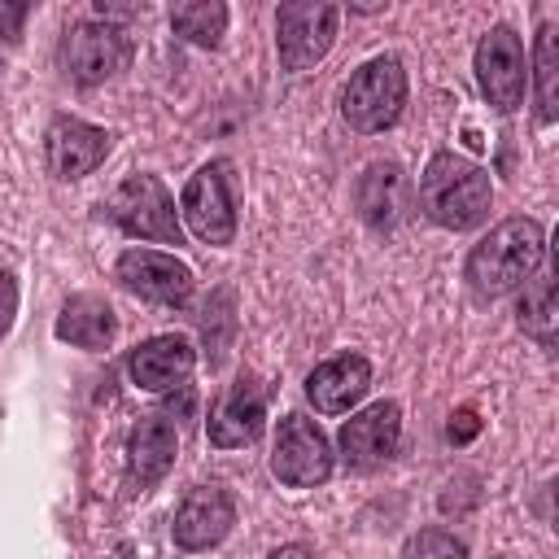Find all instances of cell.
<instances>
[{"instance_id": "cell-8", "label": "cell", "mask_w": 559, "mask_h": 559, "mask_svg": "<svg viewBox=\"0 0 559 559\" xmlns=\"http://www.w3.org/2000/svg\"><path fill=\"white\" fill-rule=\"evenodd\" d=\"M271 476L288 489H314L332 476V445L306 415H284L271 445Z\"/></svg>"}, {"instance_id": "cell-9", "label": "cell", "mask_w": 559, "mask_h": 559, "mask_svg": "<svg viewBox=\"0 0 559 559\" xmlns=\"http://www.w3.org/2000/svg\"><path fill=\"white\" fill-rule=\"evenodd\" d=\"M476 87L489 100V109H498V114H515L524 105L528 61H524V44L511 26H493L476 44Z\"/></svg>"}, {"instance_id": "cell-18", "label": "cell", "mask_w": 559, "mask_h": 559, "mask_svg": "<svg viewBox=\"0 0 559 559\" xmlns=\"http://www.w3.org/2000/svg\"><path fill=\"white\" fill-rule=\"evenodd\" d=\"M354 205H358V218L376 231H389L397 227L402 218V205H406V175L397 162H371L358 183H354Z\"/></svg>"}, {"instance_id": "cell-4", "label": "cell", "mask_w": 559, "mask_h": 559, "mask_svg": "<svg viewBox=\"0 0 559 559\" xmlns=\"http://www.w3.org/2000/svg\"><path fill=\"white\" fill-rule=\"evenodd\" d=\"M179 214L201 245H231L236 240V192H231V162H205L179 192Z\"/></svg>"}, {"instance_id": "cell-23", "label": "cell", "mask_w": 559, "mask_h": 559, "mask_svg": "<svg viewBox=\"0 0 559 559\" xmlns=\"http://www.w3.org/2000/svg\"><path fill=\"white\" fill-rule=\"evenodd\" d=\"M402 559H467V546L445 528H419L406 537Z\"/></svg>"}, {"instance_id": "cell-28", "label": "cell", "mask_w": 559, "mask_h": 559, "mask_svg": "<svg viewBox=\"0 0 559 559\" xmlns=\"http://www.w3.org/2000/svg\"><path fill=\"white\" fill-rule=\"evenodd\" d=\"M109 559H127V555H109Z\"/></svg>"}, {"instance_id": "cell-13", "label": "cell", "mask_w": 559, "mask_h": 559, "mask_svg": "<svg viewBox=\"0 0 559 559\" xmlns=\"http://www.w3.org/2000/svg\"><path fill=\"white\" fill-rule=\"evenodd\" d=\"M262 424H266V384L258 376H236V384H227V393L210 411L205 437L218 450H236V445H253L262 437Z\"/></svg>"}, {"instance_id": "cell-29", "label": "cell", "mask_w": 559, "mask_h": 559, "mask_svg": "<svg viewBox=\"0 0 559 559\" xmlns=\"http://www.w3.org/2000/svg\"><path fill=\"white\" fill-rule=\"evenodd\" d=\"M498 559H507V555H498Z\"/></svg>"}, {"instance_id": "cell-24", "label": "cell", "mask_w": 559, "mask_h": 559, "mask_svg": "<svg viewBox=\"0 0 559 559\" xmlns=\"http://www.w3.org/2000/svg\"><path fill=\"white\" fill-rule=\"evenodd\" d=\"M13 314H17V280H13V271L0 266V341L13 328Z\"/></svg>"}, {"instance_id": "cell-20", "label": "cell", "mask_w": 559, "mask_h": 559, "mask_svg": "<svg viewBox=\"0 0 559 559\" xmlns=\"http://www.w3.org/2000/svg\"><path fill=\"white\" fill-rule=\"evenodd\" d=\"M533 96H537V122L559 118V31L546 22L533 44Z\"/></svg>"}, {"instance_id": "cell-25", "label": "cell", "mask_w": 559, "mask_h": 559, "mask_svg": "<svg viewBox=\"0 0 559 559\" xmlns=\"http://www.w3.org/2000/svg\"><path fill=\"white\" fill-rule=\"evenodd\" d=\"M476 432H480V419H476V411H472V406L454 411V415H450V424H445V437H450L454 445H467Z\"/></svg>"}, {"instance_id": "cell-15", "label": "cell", "mask_w": 559, "mask_h": 559, "mask_svg": "<svg viewBox=\"0 0 559 559\" xmlns=\"http://www.w3.org/2000/svg\"><path fill=\"white\" fill-rule=\"evenodd\" d=\"M192 367H197V349H192L188 336H175V332L135 345L131 358H127L131 384H135V389H148V393L183 389V380L192 376Z\"/></svg>"}, {"instance_id": "cell-17", "label": "cell", "mask_w": 559, "mask_h": 559, "mask_svg": "<svg viewBox=\"0 0 559 559\" xmlns=\"http://www.w3.org/2000/svg\"><path fill=\"white\" fill-rule=\"evenodd\" d=\"M175 454H179V432L166 415H144L131 437H127V485L135 493L153 489L170 467H175Z\"/></svg>"}, {"instance_id": "cell-26", "label": "cell", "mask_w": 559, "mask_h": 559, "mask_svg": "<svg viewBox=\"0 0 559 559\" xmlns=\"http://www.w3.org/2000/svg\"><path fill=\"white\" fill-rule=\"evenodd\" d=\"M26 13H31V4H0V31H4V39H9V44H17Z\"/></svg>"}, {"instance_id": "cell-6", "label": "cell", "mask_w": 559, "mask_h": 559, "mask_svg": "<svg viewBox=\"0 0 559 559\" xmlns=\"http://www.w3.org/2000/svg\"><path fill=\"white\" fill-rule=\"evenodd\" d=\"M127 61H131V39L118 22L87 17V22H74L61 39V70L79 87H96L114 79Z\"/></svg>"}, {"instance_id": "cell-16", "label": "cell", "mask_w": 559, "mask_h": 559, "mask_svg": "<svg viewBox=\"0 0 559 559\" xmlns=\"http://www.w3.org/2000/svg\"><path fill=\"white\" fill-rule=\"evenodd\" d=\"M371 389V362L362 354H336L306 376V397L319 415H345Z\"/></svg>"}, {"instance_id": "cell-2", "label": "cell", "mask_w": 559, "mask_h": 559, "mask_svg": "<svg viewBox=\"0 0 559 559\" xmlns=\"http://www.w3.org/2000/svg\"><path fill=\"white\" fill-rule=\"evenodd\" d=\"M419 205L437 227L467 231L489 218L493 183L476 162L459 153H432V162L419 175Z\"/></svg>"}, {"instance_id": "cell-5", "label": "cell", "mask_w": 559, "mask_h": 559, "mask_svg": "<svg viewBox=\"0 0 559 559\" xmlns=\"http://www.w3.org/2000/svg\"><path fill=\"white\" fill-rule=\"evenodd\" d=\"M109 218L135 236V240H157V245H183V227L175 214V197L157 175H127L114 197H109Z\"/></svg>"}, {"instance_id": "cell-21", "label": "cell", "mask_w": 559, "mask_h": 559, "mask_svg": "<svg viewBox=\"0 0 559 559\" xmlns=\"http://www.w3.org/2000/svg\"><path fill=\"white\" fill-rule=\"evenodd\" d=\"M170 31L197 48H218L227 35V4L223 0H188L170 13Z\"/></svg>"}, {"instance_id": "cell-22", "label": "cell", "mask_w": 559, "mask_h": 559, "mask_svg": "<svg viewBox=\"0 0 559 559\" xmlns=\"http://www.w3.org/2000/svg\"><path fill=\"white\" fill-rule=\"evenodd\" d=\"M524 336H533L542 349L555 345V275H533L524 284V297H520V310H515Z\"/></svg>"}, {"instance_id": "cell-1", "label": "cell", "mask_w": 559, "mask_h": 559, "mask_svg": "<svg viewBox=\"0 0 559 559\" xmlns=\"http://www.w3.org/2000/svg\"><path fill=\"white\" fill-rule=\"evenodd\" d=\"M542 253H546L542 223L515 214V218H502L489 236H480L472 245L467 266H463V280H467V288L480 301H493V297H507L520 284H528L533 271L542 266Z\"/></svg>"}, {"instance_id": "cell-7", "label": "cell", "mask_w": 559, "mask_h": 559, "mask_svg": "<svg viewBox=\"0 0 559 559\" xmlns=\"http://www.w3.org/2000/svg\"><path fill=\"white\" fill-rule=\"evenodd\" d=\"M336 22L341 9L328 0H288L275 9V48H280V66L284 70H310L314 61L328 57L332 39H336Z\"/></svg>"}, {"instance_id": "cell-19", "label": "cell", "mask_w": 559, "mask_h": 559, "mask_svg": "<svg viewBox=\"0 0 559 559\" xmlns=\"http://www.w3.org/2000/svg\"><path fill=\"white\" fill-rule=\"evenodd\" d=\"M114 332H118V319L105 297H96V293L66 297V306L57 314V341L79 345V349H109Z\"/></svg>"}, {"instance_id": "cell-12", "label": "cell", "mask_w": 559, "mask_h": 559, "mask_svg": "<svg viewBox=\"0 0 559 559\" xmlns=\"http://www.w3.org/2000/svg\"><path fill=\"white\" fill-rule=\"evenodd\" d=\"M397 441H402V406L397 402H376L362 415H349L336 432L345 467H358V472L389 463L397 454Z\"/></svg>"}, {"instance_id": "cell-27", "label": "cell", "mask_w": 559, "mask_h": 559, "mask_svg": "<svg viewBox=\"0 0 559 559\" xmlns=\"http://www.w3.org/2000/svg\"><path fill=\"white\" fill-rule=\"evenodd\" d=\"M266 559H314V555H310V546H301V542H288V546L271 550Z\"/></svg>"}, {"instance_id": "cell-3", "label": "cell", "mask_w": 559, "mask_h": 559, "mask_svg": "<svg viewBox=\"0 0 559 559\" xmlns=\"http://www.w3.org/2000/svg\"><path fill=\"white\" fill-rule=\"evenodd\" d=\"M406 109V66L393 52L362 61L341 87V118L358 135L389 131Z\"/></svg>"}, {"instance_id": "cell-11", "label": "cell", "mask_w": 559, "mask_h": 559, "mask_svg": "<svg viewBox=\"0 0 559 559\" xmlns=\"http://www.w3.org/2000/svg\"><path fill=\"white\" fill-rule=\"evenodd\" d=\"M236 524V502L223 485H197L179 498L175 515H170V537L179 550L197 555V550H210L218 546Z\"/></svg>"}, {"instance_id": "cell-14", "label": "cell", "mask_w": 559, "mask_h": 559, "mask_svg": "<svg viewBox=\"0 0 559 559\" xmlns=\"http://www.w3.org/2000/svg\"><path fill=\"white\" fill-rule=\"evenodd\" d=\"M44 153H48V170L57 179H83L109 157V131L61 114L44 131Z\"/></svg>"}, {"instance_id": "cell-10", "label": "cell", "mask_w": 559, "mask_h": 559, "mask_svg": "<svg viewBox=\"0 0 559 559\" xmlns=\"http://www.w3.org/2000/svg\"><path fill=\"white\" fill-rule=\"evenodd\" d=\"M114 275L127 293L157 301V306H188L192 284H197L192 271L175 253H162V249H127L114 262Z\"/></svg>"}]
</instances>
